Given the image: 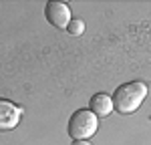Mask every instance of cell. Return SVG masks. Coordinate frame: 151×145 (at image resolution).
<instances>
[{
	"instance_id": "52a82bcc",
	"label": "cell",
	"mask_w": 151,
	"mask_h": 145,
	"mask_svg": "<svg viewBox=\"0 0 151 145\" xmlns=\"http://www.w3.org/2000/svg\"><path fill=\"white\" fill-rule=\"evenodd\" d=\"M73 145H91L87 139H81V141H73Z\"/></svg>"
},
{
	"instance_id": "6da1fadb",
	"label": "cell",
	"mask_w": 151,
	"mask_h": 145,
	"mask_svg": "<svg viewBox=\"0 0 151 145\" xmlns=\"http://www.w3.org/2000/svg\"><path fill=\"white\" fill-rule=\"evenodd\" d=\"M147 97V85L141 81H133V83H125L117 87L113 93V109L119 111L121 115H129L135 113L141 107V103Z\"/></svg>"
},
{
	"instance_id": "277c9868",
	"label": "cell",
	"mask_w": 151,
	"mask_h": 145,
	"mask_svg": "<svg viewBox=\"0 0 151 145\" xmlns=\"http://www.w3.org/2000/svg\"><path fill=\"white\" fill-rule=\"evenodd\" d=\"M20 107H16L14 103L0 99V131H10L18 125L20 121Z\"/></svg>"
},
{
	"instance_id": "8992f818",
	"label": "cell",
	"mask_w": 151,
	"mask_h": 145,
	"mask_svg": "<svg viewBox=\"0 0 151 145\" xmlns=\"http://www.w3.org/2000/svg\"><path fill=\"white\" fill-rule=\"evenodd\" d=\"M67 30H69V34H73V36H81L83 32H85V22H83L81 18H75V20L69 22Z\"/></svg>"
},
{
	"instance_id": "7a4b0ae2",
	"label": "cell",
	"mask_w": 151,
	"mask_h": 145,
	"mask_svg": "<svg viewBox=\"0 0 151 145\" xmlns=\"http://www.w3.org/2000/svg\"><path fill=\"white\" fill-rule=\"evenodd\" d=\"M99 129V119L93 115V111L89 109H79L70 115L67 131L73 141H81V139H89L93 137Z\"/></svg>"
},
{
	"instance_id": "5b68a950",
	"label": "cell",
	"mask_w": 151,
	"mask_h": 145,
	"mask_svg": "<svg viewBox=\"0 0 151 145\" xmlns=\"http://www.w3.org/2000/svg\"><path fill=\"white\" fill-rule=\"evenodd\" d=\"M89 111H93V115L97 119L99 117H109V113L113 111V99L109 95H105V93H97L89 101Z\"/></svg>"
},
{
	"instance_id": "3957f363",
	"label": "cell",
	"mask_w": 151,
	"mask_h": 145,
	"mask_svg": "<svg viewBox=\"0 0 151 145\" xmlns=\"http://www.w3.org/2000/svg\"><path fill=\"white\" fill-rule=\"evenodd\" d=\"M45 16H47L48 24H52L55 28H67L70 18V8L65 2H57V0H50L45 6Z\"/></svg>"
}]
</instances>
